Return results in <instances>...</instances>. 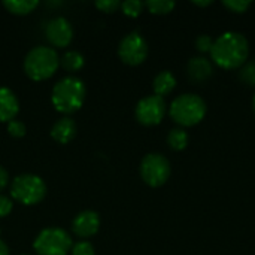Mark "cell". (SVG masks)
<instances>
[{"instance_id":"12","label":"cell","mask_w":255,"mask_h":255,"mask_svg":"<svg viewBox=\"0 0 255 255\" xmlns=\"http://www.w3.org/2000/svg\"><path fill=\"white\" fill-rule=\"evenodd\" d=\"M19 112V102L15 93L7 87H0V123L15 120Z\"/></svg>"},{"instance_id":"11","label":"cell","mask_w":255,"mask_h":255,"mask_svg":"<svg viewBox=\"0 0 255 255\" xmlns=\"http://www.w3.org/2000/svg\"><path fill=\"white\" fill-rule=\"evenodd\" d=\"M100 229V217L94 211H82L72 221V232L81 238L87 239L94 236Z\"/></svg>"},{"instance_id":"26","label":"cell","mask_w":255,"mask_h":255,"mask_svg":"<svg viewBox=\"0 0 255 255\" xmlns=\"http://www.w3.org/2000/svg\"><path fill=\"white\" fill-rule=\"evenodd\" d=\"M7 133L12 137H22L25 134V126L24 123L18 121V120H12L7 123Z\"/></svg>"},{"instance_id":"15","label":"cell","mask_w":255,"mask_h":255,"mask_svg":"<svg viewBox=\"0 0 255 255\" xmlns=\"http://www.w3.org/2000/svg\"><path fill=\"white\" fill-rule=\"evenodd\" d=\"M175 87H176V78L169 70H161L154 78V82H152L154 94L158 97H164V96L170 94L175 90Z\"/></svg>"},{"instance_id":"14","label":"cell","mask_w":255,"mask_h":255,"mask_svg":"<svg viewBox=\"0 0 255 255\" xmlns=\"http://www.w3.org/2000/svg\"><path fill=\"white\" fill-rule=\"evenodd\" d=\"M76 136V124L72 118L63 117L58 121L54 123L51 128V137L58 143H69Z\"/></svg>"},{"instance_id":"20","label":"cell","mask_w":255,"mask_h":255,"mask_svg":"<svg viewBox=\"0 0 255 255\" xmlns=\"http://www.w3.org/2000/svg\"><path fill=\"white\" fill-rule=\"evenodd\" d=\"M145 7V3L140 1V0H126L121 3V10L127 15V16H131V18H136L142 13Z\"/></svg>"},{"instance_id":"28","label":"cell","mask_w":255,"mask_h":255,"mask_svg":"<svg viewBox=\"0 0 255 255\" xmlns=\"http://www.w3.org/2000/svg\"><path fill=\"white\" fill-rule=\"evenodd\" d=\"M9 184V173L4 170V167L0 166V191L4 190Z\"/></svg>"},{"instance_id":"6","label":"cell","mask_w":255,"mask_h":255,"mask_svg":"<svg viewBox=\"0 0 255 255\" xmlns=\"http://www.w3.org/2000/svg\"><path fill=\"white\" fill-rule=\"evenodd\" d=\"M72 245L70 235L58 227L43 229L33 242V248L37 255H67Z\"/></svg>"},{"instance_id":"18","label":"cell","mask_w":255,"mask_h":255,"mask_svg":"<svg viewBox=\"0 0 255 255\" xmlns=\"http://www.w3.org/2000/svg\"><path fill=\"white\" fill-rule=\"evenodd\" d=\"M167 143L173 151H182L188 145V133L184 128H173L167 134Z\"/></svg>"},{"instance_id":"13","label":"cell","mask_w":255,"mask_h":255,"mask_svg":"<svg viewBox=\"0 0 255 255\" xmlns=\"http://www.w3.org/2000/svg\"><path fill=\"white\" fill-rule=\"evenodd\" d=\"M187 73L194 84H202L214 75V66L205 57H193L187 64Z\"/></svg>"},{"instance_id":"24","label":"cell","mask_w":255,"mask_h":255,"mask_svg":"<svg viewBox=\"0 0 255 255\" xmlns=\"http://www.w3.org/2000/svg\"><path fill=\"white\" fill-rule=\"evenodd\" d=\"M96 7L102 12L112 13L121 7V1L120 0H99V1H96Z\"/></svg>"},{"instance_id":"7","label":"cell","mask_w":255,"mask_h":255,"mask_svg":"<svg viewBox=\"0 0 255 255\" xmlns=\"http://www.w3.org/2000/svg\"><path fill=\"white\" fill-rule=\"evenodd\" d=\"M170 172L172 169H170L169 160L158 152H151L145 155L139 167L140 178L143 179L146 185L152 188L164 185L167 179L170 178Z\"/></svg>"},{"instance_id":"21","label":"cell","mask_w":255,"mask_h":255,"mask_svg":"<svg viewBox=\"0 0 255 255\" xmlns=\"http://www.w3.org/2000/svg\"><path fill=\"white\" fill-rule=\"evenodd\" d=\"M239 78L248 84V85H255V60L253 61H247L239 72Z\"/></svg>"},{"instance_id":"17","label":"cell","mask_w":255,"mask_h":255,"mask_svg":"<svg viewBox=\"0 0 255 255\" xmlns=\"http://www.w3.org/2000/svg\"><path fill=\"white\" fill-rule=\"evenodd\" d=\"M85 63V58L81 52L78 51H67L61 58H60V64L64 70L67 72H78L82 69Z\"/></svg>"},{"instance_id":"31","label":"cell","mask_w":255,"mask_h":255,"mask_svg":"<svg viewBox=\"0 0 255 255\" xmlns=\"http://www.w3.org/2000/svg\"><path fill=\"white\" fill-rule=\"evenodd\" d=\"M253 108H254V112H255V94H254V97H253Z\"/></svg>"},{"instance_id":"30","label":"cell","mask_w":255,"mask_h":255,"mask_svg":"<svg viewBox=\"0 0 255 255\" xmlns=\"http://www.w3.org/2000/svg\"><path fill=\"white\" fill-rule=\"evenodd\" d=\"M193 4L205 7V6H209V4H212V1H211V0H206V1H193Z\"/></svg>"},{"instance_id":"9","label":"cell","mask_w":255,"mask_h":255,"mask_svg":"<svg viewBox=\"0 0 255 255\" xmlns=\"http://www.w3.org/2000/svg\"><path fill=\"white\" fill-rule=\"evenodd\" d=\"M166 111H167V106H166L164 99L154 94V96H148L139 100L134 109V115H136V120L142 126L151 127L163 121Z\"/></svg>"},{"instance_id":"10","label":"cell","mask_w":255,"mask_h":255,"mask_svg":"<svg viewBox=\"0 0 255 255\" xmlns=\"http://www.w3.org/2000/svg\"><path fill=\"white\" fill-rule=\"evenodd\" d=\"M48 42L55 48H66L73 39V27L64 16H57L48 21L45 27Z\"/></svg>"},{"instance_id":"3","label":"cell","mask_w":255,"mask_h":255,"mask_svg":"<svg viewBox=\"0 0 255 255\" xmlns=\"http://www.w3.org/2000/svg\"><path fill=\"white\" fill-rule=\"evenodd\" d=\"M60 67V57L54 48L40 45L31 48L24 58V72L31 81H45Z\"/></svg>"},{"instance_id":"1","label":"cell","mask_w":255,"mask_h":255,"mask_svg":"<svg viewBox=\"0 0 255 255\" xmlns=\"http://www.w3.org/2000/svg\"><path fill=\"white\" fill-rule=\"evenodd\" d=\"M211 58L217 66L226 70L241 69L250 55V43L242 33L226 31L214 40Z\"/></svg>"},{"instance_id":"29","label":"cell","mask_w":255,"mask_h":255,"mask_svg":"<svg viewBox=\"0 0 255 255\" xmlns=\"http://www.w3.org/2000/svg\"><path fill=\"white\" fill-rule=\"evenodd\" d=\"M0 255H9V248L1 239H0Z\"/></svg>"},{"instance_id":"23","label":"cell","mask_w":255,"mask_h":255,"mask_svg":"<svg viewBox=\"0 0 255 255\" xmlns=\"http://www.w3.org/2000/svg\"><path fill=\"white\" fill-rule=\"evenodd\" d=\"M72 255H94L96 251H94V247L91 242L88 241H79L76 244L72 245V250H70Z\"/></svg>"},{"instance_id":"27","label":"cell","mask_w":255,"mask_h":255,"mask_svg":"<svg viewBox=\"0 0 255 255\" xmlns=\"http://www.w3.org/2000/svg\"><path fill=\"white\" fill-rule=\"evenodd\" d=\"M12 206H13L12 200L9 197L3 196V194H0V218L7 217L10 214V211H12Z\"/></svg>"},{"instance_id":"16","label":"cell","mask_w":255,"mask_h":255,"mask_svg":"<svg viewBox=\"0 0 255 255\" xmlns=\"http://www.w3.org/2000/svg\"><path fill=\"white\" fill-rule=\"evenodd\" d=\"M37 0H4L3 6L13 15H27L37 7Z\"/></svg>"},{"instance_id":"25","label":"cell","mask_w":255,"mask_h":255,"mask_svg":"<svg viewBox=\"0 0 255 255\" xmlns=\"http://www.w3.org/2000/svg\"><path fill=\"white\" fill-rule=\"evenodd\" d=\"M212 45H214V40H212V37L208 36V34H200V36L196 39V49H197L199 52H203V54L211 52Z\"/></svg>"},{"instance_id":"2","label":"cell","mask_w":255,"mask_h":255,"mask_svg":"<svg viewBox=\"0 0 255 255\" xmlns=\"http://www.w3.org/2000/svg\"><path fill=\"white\" fill-rule=\"evenodd\" d=\"M85 93V84L79 78L64 76L54 85L51 100L58 112L72 114L84 105Z\"/></svg>"},{"instance_id":"19","label":"cell","mask_w":255,"mask_h":255,"mask_svg":"<svg viewBox=\"0 0 255 255\" xmlns=\"http://www.w3.org/2000/svg\"><path fill=\"white\" fill-rule=\"evenodd\" d=\"M145 6L154 15H166L175 9V1L172 0H148Z\"/></svg>"},{"instance_id":"22","label":"cell","mask_w":255,"mask_h":255,"mask_svg":"<svg viewBox=\"0 0 255 255\" xmlns=\"http://www.w3.org/2000/svg\"><path fill=\"white\" fill-rule=\"evenodd\" d=\"M223 4L232 10V12H236V13H244L250 9V6L253 4L251 0H226L223 1Z\"/></svg>"},{"instance_id":"5","label":"cell","mask_w":255,"mask_h":255,"mask_svg":"<svg viewBox=\"0 0 255 255\" xmlns=\"http://www.w3.org/2000/svg\"><path fill=\"white\" fill-rule=\"evenodd\" d=\"M10 196L21 205L33 206L40 203L46 196V184L37 175L24 173L16 176L10 185Z\"/></svg>"},{"instance_id":"8","label":"cell","mask_w":255,"mask_h":255,"mask_svg":"<svg viewBox=\"0 0 255 255\" xmlns=\"http://www.w3.org/2000/svg\"><path fill=\"white\" fill-rule=\"evenodd\" d=\"M118 55L128 66H139L148 57V43L139 31H131L124 36L118 46Z\"/></svg>"},{"instance_id":"4","label":"cell","mask_w":255,"mask_h":255,"mask_svg":"<svg viewBox=\"0 0 255 255\" xmlns=\"http://www.w3.org/2000/svg\"><path fill=\"white\" fill-rule=\"evenodd\" d=\"M169 115L176 124L182 127H193L205 118L206 103L197 94H181L170 103Z\"/></svg>"}]
</instances>
